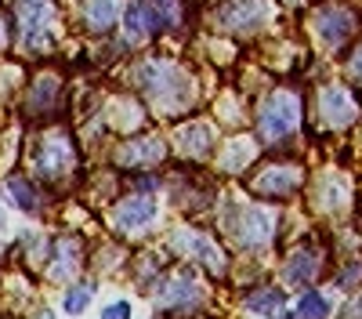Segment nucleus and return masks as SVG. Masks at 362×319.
<instances>
[{
	"label": "nucleus",
	"instance_id": "nucleus-1",
	"mask_svg": "<svg viewBox=\"0 0 362 319\" xmlns=\"http://www.w3.org/2000/svg\"><path fill=\"white\" fill-rule=\"evenodd\" d=\"M138 83H141V91L148 95V102H153L156 109H185L192 102V80L189 73H181L177 66L170 62H145L138 69Z\"/></svg>",
	"mask_w": 362,
	"mask_h": 319
},
{
	"label": "nucleus",
	"instance_id": "nucleus-2",
	"mask_svg": "<svg viewBox=\"0 0 362 319\" xmlns=\"http://www.w3.org/2000/svg\"><path fill=\"white\" fill-rule=\"evenodd\" d=\"M297 127H300V98L293 91L268 95L264 105H261V112H257V134L268 145H276V141L290 138Z\"/></svg>",
	"mask_w": 362,
	"mask_h": 319
},
{
	"label": "nucleus",
	"instance_id": "nucleus-3",
	"mask_svg": "<svg viewBox=\"0 0 362 319\" xmlns=\"http://www.w3.org/2000/svg\"><path fill=\"white\" fill-rule=\"evenodd\" d=\"M232 240L243 247V250H257L268 247L272 236H276V214L264 211V207H232L225 218Z\"/></svg>",
	"mask_w": 362,
	"mask_h": 319
},
{
	"label": "nucleus",
	"instance_id": "nucleus-4",
	"mask_svg": "<svg viewBox=\"0 0 362 319\" xmlns=\"http://www.w3.org/2000/svg\"><path fill=\"white\" fill-rule=\"evenodd\" d=\"M272 15H276L272 0H225L218 11V25L228 33H254L272 22Z\"/></svg>",
	"mask_w": 362,
	"mask_h": 319
},
{
	"label": "nucleus",
	"instance_id": "nucleus-5",
	"mask_svg": "<svg viewBox=\"0 0 362 319\" xmlns=\"http://www.w3.org/2000/svg\"><path fill=\"white\" fill-rule=\"evenodd\" d=\"M300 182H305V170L297 163H268L250 178V189L264 199H286L300 189Z\"/></svg>",
	"mask_w": 362,
	"mask_h": 319
},
{
	"label": "nucleus",
	"instance_id": "nucleus-6",
	"mask_svg": "<svg viewBox=\"0 0 362 319\" xmlns=\"http://www.w3.org/2000/svg\"><path fill=\"white\" fill-rule=\"evenodd\" d=\"M174 250L181 257H189V261H199L203 269H214L221 272L225 269V254L221 247L206 236V232H192V228H177L174 232Z\"/></svg>",
	"mask_w": 362,
	"mask_h": 319
},
{
	"label": "nucleus",
	"instance_id": "nucleus-7",
	"mask_svg": "<svg viewBox=\"0 0 362 319\" xmlns=\"http://www.w3.org/2000/svg\"><path fill=\"white\" fill-rule=\"evenodd\" d=\"M319 116H322V124L326 127H348L355 124L362 109L355 102V95L348 91V87H322V95H319Z\"/></svg>",
	"mask_w": 362,
	"mask_h": 319
},
{
	"label": "nucleus",
	"instance_id": "nucleus-8",
	"mask_svg": "<svg viewBox=\"0 0 362 319\" xmlns=\"http://www.w3.org/2000/svg\"><path fill=\"white\" fill-rule=\"evenodd\" d=\"M33 167L44 178H62V174L73 167V145L66 134H51L44 138V145L33 153Z\"/></svg>",
	"mask_w": 362,
	"mask_h": 319
},
{
	"label": "nucleus",
	"instance_id": "nucleus-9",
	"mask_svg": "<svg viewBox=\"0 0 362 319\" xmlns=\"http://www.w3.org/2000/svg\"><path fill=\"white\" fill-rule=\"evenodd\" d=\"M51 18H54L51 0H18V22H22V37L29 47H37L47 37Z\"/></svg>",
	"mask_w": 362,
	"mask_h": 319
},
{
	"label": "nucleus",
	"instance_id": "nucleus-10",
	"mask_svg": "<svg viewBox=\"0 0 362 319\" xmlns=\"http://www.w3.org/2000/svg\"><path fill=\"white\" fill-rule=\"evenodd\" d=\"M351 33H355V15L351 11H344V8H322L315 15V37L326 47H341Z\"/></svg>",
	"mask_w": 362,
	"mask_h": 319
},
{
	"label": "nucleus",
	"instance_id": "nucleus-11",
	"mask_svg": "<svg viewBox=\"0 0 362 319\" xmlns=\"http://www.w3.org/2000/svg\"><path fill=\"white\" fill-rule=\"evenodd\" d=\"M153 218H156V199H153V196H131V199L119 203L116 214H112L116 228H124V232H138V228H145Z\"/></svg>",
	"mask_w": 362,
	"mask_h": 319
},
{
	"label": "nucleus",
	"instance_id": "nucleus-12",
	"mask_svg": "<svg viewBox=\"0 0 362 319\" xmlns=\"http://www.w3.org/2000/svg\"><path fill=\"white\" fill-rule=\"evenodd\" d=\"M174 141L185 156H210V149H214V127L206 120H192L174 131Z\"/></svg>",
	"mask_w": 362,
	"mask_h": 319
},
{
	"label": "nucleus",
	"instance_id": "nucleus-13",
	"mask_svg": "<svg viewBox=\"0 0 362 319\" xmlns=\"http://www.w3.org/2000/svg\"><path fill=\"white\" fill-rule=\"evenodd\" d=\"M348 196H351V189H348V182L341 178V174H322V178H319V192H315L319 211L341 214L348 207Z\"/></svg>",
	"mask_w": 362,
	"mask_h": 319
},
{
	"label": "nucleus",
	"instance_id": "nucleus-14",
	"mask_svg": "<svg viewBox=\"0 0 362 319\" xmlns=\"http://www.w3.org/2000/svg\"><path fill=\"white\" fill-rule=\"evenodd\" d=\"M319 272H322V254L312 250V247L293 250L290 261H286V279H290V283H312Z\"/></svg>",
	"mask_w": 362,
	"mask_h": 319
},
{
	"label": "nucleus",
	"instance_id": "nucleus-15",
	"mask_svg": "<svg viewBox=\"0 0 362 319\" xmlns=\"http://www.w3.org/2000/svg\"><path fill=\"white\" fill-rule=\"evenodd\" d=\"M199 298V286H196V279H192V272H177V276H170L163 286H160V301L163 305H192Z\"/></svg>",
	"mask_w": 362,
	"mask_h": 319
},
{
	"label": "nucleus",
	"instance_id": "nucleus-16",
	"mask_svg": "<svg viewBox=\"0 0 362 319\" xmlns=\"http://www.w3.org/2000/svg\"><path fill=\"white\" fill-rule=\"evenodd\" d=\"M163 160V141L160 138H138L119 149V163H160Z\"/></svg>",
	"mask_w": 362,
	"mask_h": 319
},
{
	"label": "nucleus",
	"instance_id": "nucleus-17",
	"mask_svg": "<svg viewBox=\"0 0 362 319\" xmlns=\"http://www.w3.org/2000/svg\"><path fill=\"white\" fill-rule=\"evenodd\" d=\"M119 15V4L116 0H87L83 4V22L95 29V33H102V29H109Z\"/></svg>",
	"mask_w": 362,
	"mask_h": 319
},
{
	"label": "nucleus",
	"instance_id": "nucleus-18",
	"mask_svg": "<svg viewBox=\"0 0 362 319\" xmlns=\"http://www.w3.org/2000/svg\"><path fill=\"white\" fill-rule=\"evenodd\" d=\"M254 141H247V138H239V141H232L228 149L221 153V160H218V167L225 170V174H235V170H243L250 160H254Z\"/></svg>",
	"mask_w": 362,
	"mask_h": 319
},
{
	"label": "nucleus",
	"instance_id": "nucleus-19",
	"mask_svg": "<svg viewBox=\"0 0 362 319\" xmlns=\"http://www.w3.org/2000/svg\"><path fill=\"white\" fill-rule=\"evenodd\" d=\"M283 301H286V294H283L279 286H261V290H254V294L247 298V308H250V312L268 315V312H279V308H283Z\"/></svg>",
	"mask_w": 362,
	"mask_h": 319
},
{
	"label": "nucleus",
	"instance_id": "nucleus-20",
	"mask_svg": "<svg viewBox=\"0 0 362 319\" xmlns=\"http://www.w3.org/2000/svg\"><path fill=\"white\" fill-rule=\"evenodd\" d=\"M76 261H80V247H76V240H62L54 247V265H51V276H69L73 269H76Z\"/></svg>",
	"mask_w": 362,
	"mask_h": 319
},
{
	"label": "nucleus",
	"instance_id": "nucleus-21",
	"mask_svg": "<svg viewBox=\"0 0 362 319\" xmlns=\"http://www.w3.org/2000/svg\"><path fill=\"white\" fill-rule=\"evenodd\" d=\"M326 312H329V305L322 294H305L297 301V319H326Z\"/></svg>",
	"mask_w": 362,
	"mask_h": 319
},
{
	"label": "nucleus",
	"instance_id": "nucleus-22",
	"mask_svg": "<svg viewBox=\"0 0 362 319\" xmlns=\"http://www.w3.org/2000/svg\"><path fill=\"white\" fill-rule=\"evenodd\" d=\"M124 22H127V37H131V40H145V37H148V25H145L141 4H131L127 15H124Z\"/></svg>",
	"mask_w": 362,
	"mask_h": 319
},
{
	"label": "nucleus",
	"instance_id": "nucleus-23",
	"mask_svg": "<svg viewBox=\"0 0 362 319\" xmlns=\"http://www.w3.org/2000/svg\"><path fill=\"white\" fill-rule=\"evenodd\" d=\"M87 301H90V283H83V286H73L69 294H66V312H83L87 308Z\"/></svg>",
	"mask_w": 362,
	"mask_h": 319
},
{
	"label": "nucleus",
	"instance_id": "nucleus-24",
	"mask_svg": "<svg viewBox=\"0 0 362 319\" xmlns=\"http://www.w3.org/2000/svg\"><path fill=\"white\" fill-rule=\"evenodd\" d=\"M8 189L15 192V199L22 203L25 211H33V207H37V199H33V189H29V185H22V178H8Z\"/></svg>",
	"mask_w": 362,
	"mask_h": 319
},
{
	"label": "nucleus",
	"instance_id": "nucleus-25",
	"mask_svg": "<svg viewBox=\"0 0 362 319\" xmlns=\"http://www.w3.org/2000/svg\"><path fill=\"white\" fill-rule=\"evenodd\" d=\"M102 319H131V305H127V301H116V305L105 308Z\"/></svg>",
	"mask_w": 362,
	"mask_h": 319
},
{
	"label": "nucleus",
	"instance_id": "nucleus-26",
	"mask_svg": "<svg viewBox=\"0 0 362 319\" xmlns=\"http://www.w3.org/2000/svg\"><path fill=\"white\" fill-rule=\"evenodd\" d=\"M344 319H362V290L355 294V301L348 305V312H344Z\"/></svg>",
	"mask_w": 362,
	"mask_h": 319
},
{
	"label": "nucleus",
	"instance_id": "nucleus-27",
	"mask_svg": "<svg viewBox=\"0 0 362 319\" xmlns=\"http://www.w3.org/2000/svg\"><path fill=\"white\" fill-rule=\"evenodd\" d=\"M351 76H355V80H362V47L351 54Z\"/></svg>",
	"mask_w": 362,
	"mask_h": 319
},
{
	"label": "nucleus",
	"instance_id": "nucleus-28",
	"mask_svg": "<svg viewBox=\"0 0 362 319\" xmlns=\"http://www.w3.org/2000/svg\"><path fill=\"white\" fill-rule=\"evenodd\" d=\"M8 44V37H4V18H0V47Z\"/></svg>",
	"mask_w": 362,
	"mask_h": 319
}]
</instances>
